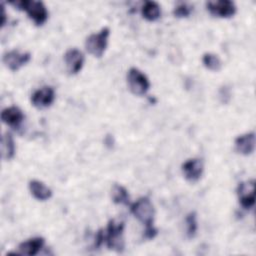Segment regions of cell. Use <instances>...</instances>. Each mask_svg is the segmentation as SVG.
<instances>
[{
  "mask_svg": "<svg viewBox=\"0 0 256 256\" xmlns=\"http://www.w3.org/2000/svg\"><path fill=\"white\" fill-rule=\"evenodd\" d=\"M109 34V28L104 27L100 30V32L93 33L90 36H88L85 42V48L88 51V53H90L94 57L100 58L107 48Z\"/></svg>",
  "mask_w": 256,
  "mask_h": 256,
  "instance_id": "3957f363",
  "label": "cell"
},
{
  "mask_svg": "<svg viewBox=\"0 0 256 256\" xmlns=\"http://www.w3.org/2000/svg\"><path fill=\"white\" fill-rule=\"evenodd\" d=\"M67 71L70 75L77 74L83 67L84 56L82 52L76 48H71L66 51L64 55Z\"/></svg>",
  "mask_w": 256,
  "mask_h": 256,
  "instance_id": "30bf717a",
  "label": "cell"
},
{
  "mask_svg": "<svg viewBox=\"0 0 256 256\" xmlns=\"http://www.w3.org/2000/svg\"><path fill=\"white\" fill-rule=\"evenodd\" d=\"M185 223H186V234L188 238H194L197 232V216L195 212H190L186 218H185Z\"/></svg>",
  "mask_w": 256,
  "mask_h": 256,
  "instance_id": "ffe728a7",
  "label": "cell"
},
{
  "mask_svg": "<svg viewBox=\"0 0 256 256\" xmlns=\"http://www.w3.org/2000/svg\"><path fill=\"white\" fill-rule=\"evenodd\" d=\"M25 116L20 108L17 106H11L7 107L2 110L1 112V120L3 123L13 127L18 128L21 123L23 122Z\"/></svg>",
  "mask_w": 256,
  "mask_h": 256,
  "instance_id": "7c38bea8",
  "label": "cell"
},
{
  "mask_svg": "<svg viewBox=\"0 0 256 256\" xmlns=\"http://www.w3.org/2000/svg\"><path fill=\"white\" fill-rule=\"evenodd\" d=\"M206 7L212 15L220 18H229L236 13L235 3L230 0L207 2Z\"/></svg>",
  "mask_w": 256,
  "mask_h": 256,
  "instance_id": "52a82bcc",
  "label": "cell"
},
{
  "mask_svg": "<svg viewBox=\"0 0 256 256\" xmlns=\"http://www.w3.org/2000/svg\"><path fill=\"white\" fill-rule=\"evenodd\" d=\"M219 96H220L221 101H222L223 103H227V102L230 100V98H231L230 89L227 88L226 86L222 87V88L220 89V91H219Z\"/></svg>",
  "mask_w": 256,
  "mask_h": 256,
  "instance_id": "7402d4cb",
  "label": "cell"
},
{
  "mask_svg": "<svg viewBox=\"0 0 256 256\" xmlns=\"http://www.w3.org/2000/svg\"><path fill=\"white\" fill-rule=\"evenodd\" d=\"M127 83L130 91L134 95H144L150 88L147 76L137 68H130L127 73Z\"/></svg>",
  "mask_w": 256,
  "mask_h": 256,
  "instance_id": "5b68a950",
  "label": "cell"
},
{
  "mask_svg": "<svg viewBox=\"0 0 256 256\" xmlns=\"http://www.w3.org/2000/svg\"><path fill=\"white\" fill-rule=\"evenodd\" d=\"M142 16L148 21H155L161 15V9L157 2L147 1L142 6Z\"/></svg>",
  "mask_w": 256,
  "mask_h": 256,
  "instance_id": "e0dca14e",
  "label": "cell"
},
{
  "mask_svg": "<svg viewBox=\"0 0 256 256\" xmlns=\"http://www.w3.org/2000/svg\"><path fill=\"white\" fill-rule=\"evenodd\" d=\"M255 148V133L249 132L235 139V149L242 155H250Z\"/></svg>",
  "mask_w": 256,
  "mask_h": 256,
  "instance_id": "4fadbf2b",
  "label": "cell"
},
{
  "mask_svg": "<svg viewBox=\"0 0 256 256\" xmlns=\"http://www.w3.org/2000/svg\"><path fill=\"white\" fill-rule=\"evenodd\" d=\"M55 100L54 89L50 86H44L36 90L31 96V103L38 109H44L52 105Z\"/></svg>",
  "mask_w": 256,
  "mask_h": 256,
  "instance_id": "ba28073f",
  "label": "cell"
},
{
  "mask_svg": "<svg viewBox=\"0 0 256 256\" xmlns=\"http://www.w3.org/2000/svg\"><path fill=\"white\" fill-rule=\"evenodd\" d=\"M130 210L132 214L145 226L153 225L154 216H155V209L152 202L147 197H141L136 202H134Z\"/></svg>",
  "mask_w": 256,
  "mask_h": 256,
  "instance_id": "277c9868",
  "label": "cell"
},
{
  "mask_svg": "<svg viewBox=\"0 0 256 256\" xmlns=\"http://www.w3.org/2000/svg\"><path fill=\"white\" fill-rule=\"evenodd\" d=\"M111 197L114 203L116 204H125L129 203V194L125 187L119 184H114L111 190Z\"/></svg>",
  "mask_w": 256,
  "mask_h": 256,
  "instance_id": "ac0fdd59",
  "label": "cell"
},
{
  "mask_svg": "<svg viewBox=\"0 0 256 256\" xmlns=\"http://www.w3.org/2000/svg\"><path fill=\"white\" fill-rule=\"evenodd\" d=\"M157 233H158V231L153 225L147 226L145 228V231H144V237L146 239H153L157 235Z\"/></svg>",
  "mask_w": 256,
  "mask_h": 256,
  "instance_id": "603a6c76",
  "label": "cell"
},
{
  "mask_svg": "<svg viewBox=\"0 0 256 256\" xmlns=\"http://www.w3.org/2000/svg\"><path fill=\"white\" fill-rule=\"evenodd\" d=\"M191 12H192V7L189 6L188 4L182 3L175 7L173 14L177 18H186L191 14Z\"/></svg>",
  "mask_w": 256,
  "mask_h": 256,
  "instance_id": "44dd1931",
  "label": "cell"
},
{
  "mask_svg": "<svg viewBox=\"0 0 256 256\" xmlns=\"http://www.w3.org/2000/svg\"><path fill=\"white\" fill-rule=\"evenodd\" d=\"M237 195L240 205L244 209H250L255 203V181L240 182L237 187Z\"/></svg>",
  "mask_w": 256,
  "mask_h": 256,
  "instance_id": "8992f818",
  "label": "cell"
},
{
  "mask_svg": "<svg viewBox=\"0 0 256 256\" xmlns=\"http://www.w3.org/2000/svg\"><path fill=\"white\" fill-rule=\"evenodd\" d=\"M29 190L32 196L39 201H46L52 196L51 189L39 180H31L29 182Z\"/></svg>",
  "mask_w": 256,
  "mask_h": 256,
  "instance_id": "9a60e30c",
  "label": "cell"
},
{
  "mask_svg": "<svg viewBox=\"0 0 256 256\" xmlns=\"http://www.w3.org/2000/svg\"><path fill=\"white\" fill-rule=\"evenodd\" d=\"M182 172L186 180L196 182L203 173V162L201 159L192 158L182 164Z\"/></svg>",
  "mask_w": 256,
  "mask_h": 256,
  "instance_id": "8fae6325",
  "label": "cell"
},
{
  "mask_svg": "<svg viewBox=\"0 0 256 256\" xmlns=\"http://www.w3.org/2000/svg\"><path fill=\"white\" fill-rule=\"evenodd\" d=\"M5 22H6V13H5L4 5L2 4V26L5 25Z\"/></svg>",
  "mask_w": 256,
  "mask_h": 256,
  "instance_id": "d4e9b609",
  "label": "cell"
},
{
  "mask_svg": "<svg viewBox=\"0 0 256 256\" xmlns=\"http://www.w3.org/2000/svg\"><path fill=\"white\" fill-rule=\"evenodd\" d=\"M15 155V143L10 132H5L1 137V157L3 160H11Z\"/></svg>",
  "mask_w": 256,
  "mask_h": 256,
  "instance_id": "2e32d148",
  "label": "cell"
},
{
  "mask_svg": "<svg viewBox=\"0 0 256 256\" xmlns=\"http://www.w3.org/2000/svg\"><path fill=\"white\" fill-rule=\"evenodd\" d=\"M10 4L13 5L18 10L26 11V13L28 14V17L37 26L43 25L48 18L47 8L44 5V3L41 1L16 0V1H11Z\"/></svg>",
  "mask_w": 256,
  "mask_h": 256,
  "instance_id": "6da1fadb",
  "label": "cell"
},
{
  "mask_svg": "<svg viewBox=\"0 0 256 256\" xmlns=\"http://www.w3.org/2000/svg\"><path fill=\"white\" fill-rule=\"evenodd\" d=\"M203 65L211 71H219L221 69V61L219 57L213 53H205L202 57Z\"/></svg>",
  "mask_w": 256,
  "mask_h": 256,
  "instance_id": "d6986e66",
  "label": "cell"
},
{
  "mask_svg": "<svg viewBox=\"0 0 256 256\" xmlns=\"http://www.w3.org/2000/svg\"><path fill=\"white\" fill-rule=\"evenodd\" d=\"M44 242L45 240L42 237H34L31 239H28L19 244L18 251L16 252V254L28 255V256L36 255L43 248Z\"/></svg>",
  "mask_w": 256,
  "mask_h": 256,
  "instance_id": "5bb4252c",
  "label": "cell"
},
{
  "mask_svg": "<svg viewBox=\"0 0 256 256\" xmlns=\"http://www.w3.org/2000/svg\"><path fill=\"white\" fill-rule=\"evenodd\" d=\"M31 59V54L29 52L21 53L18 50H12L6 52L3 55V63L11 71L19 70L23 65L28 63Z\"/></svg>",
  "mask_w": 256,
  "mask_h": 256,
  "instance_id": "9c48e42d",
  "label": "cell"
},
{
  "mask_svg": "<svg viewBox=\"0 0 256 256\" xmlns=\"http://www.w3.org/2000/svg\"><path fill=\"white\" fill-rule=\"evenodd\" d=\"M124 222L116 219H111L107 226V232L105 234V241L107 247L110 250L116 252H122L124 250Z\"/></svg>",
  "mask_w": 256,
  "mask_h": 256,
  "instance_id": "7a4b0ae2",
  "label": "cell"
},
{
  "mask_svg": "<svg viewBox=\"0 0 256 256\" xmlns=\"http://www.w3.org/2000/svg\"><path fill=\"white\" fill-rule=\"evenodd\" d=\"M104 241H105V234L103 233V230L100 229V230L96 233V235H95V241H94L95 247H96V248H99V247L103 244Z\"/></svg>",
  "mask_w": 256,
  "mask_h": 256,
  "instance_id": "cb8c5ba5",
  "label": "cell"
}]
</instances>
